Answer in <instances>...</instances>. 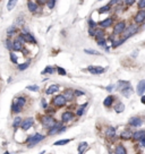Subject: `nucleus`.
I'll return each mask as SVG.
<instances>
[{"mask_svg":"<svg viewBox=\"0 0 145 154\" xmlns=\"http://www.w3.org/2000/svg\"><path fill=\"white\" fill-rule=\"evenodd\" d=\"M86 107H87V102L84 103L83 105H80L79 108H77V111H76V115L77 116H83L84 115V112H85V109H86Z\"/></svg>","mask_w":145,"mask_h":154,"instance_id":"obj_34","label":"nucleus"},{"mask_svg":"<svg viewBox=\"0 0 145 154\" xmlns=\"http://www.w3.org/2000/svg\"><path fill=\"white\" fill-rule=\"evenodd\" d=\"M79 154H83V153H79Z\"/></svg>","mask_w":145,"mask_h":154,"instance_id":"obj_61","label":"nucleus"},{"mask_svg":"<svg viewBox=\"0 0 145 154\" xmlns=\"http://www.w3.org/2000/svg\"><path fill=\"white\" fill-rule=\"evenodd\" d=\"M106 136L109 138H112L116 136V128L115 127H108L106 130Z\"/></svg>","mask_w":145,"mask_h":154,"instance_id":"obj_25","label":"nucleus"},{"mask_svg":"<svg viewBox=\"0 0 145 154\" xmlns=\"http://www.w3.org/2000/svg\"><path fill=\"white\" fill-rule=\"evenodd\" d=\"M141 144H142L143 147H145V137H143V138L141 140Z\"/></svg>","mask_w":145,"mask_h":154,"instance_id":"obj_54","label":"nucleus"},{"mask_svg":"<svg viewBox=\"0 0 145 154\" xmlns=\"http://www.w3.org/2000/svg\"><path fill=\"white\" fill-rule=\"evenodd\" d=\"M52 105L53 107H57V108H61V107H65L67 104V101L66 99L64 98V95L63 94H58V95H56L54 98L52 99Z\"/></svg>","mask_w":145,"mask_h":154,"instance_id":"obj_7","label":"nucleus"},{"mask_svg":"<svg viewBox=\"0 0 145 154\" xmlns=\"http://www.w3.org/2000/svg\"><path fill=\"white\" fill-rule=\"evenodd\" d=\"M111 8H112V7H111L110 5H108V3H107V5L102 6V7H100V8L98 9V13L100 14V15H101V14H107V13H109V12L111 10Z\"/></svg>","mask_w":145,"mask_h":154,"instance_id":"obj_26","label":"nucleus"},{"mask_svg":"<svg viewBox=\"0 0 145 154\" xmlns=\"http://www.w3.org/2000/svg\"><path fill=\"white\" fill-rule=\"evenodd\" d=\"M64 98L66 99L67 102H71L74 99H75V95H74V91L71 89H67V90L64 91Z\"/></svg>","mask_w":145,"mask_h":154,"instance_id":"obj_16","label":"nucleus"},{"mask_svg":"<svg viewBox=\"0 0 145 154\" xmlns=\"http://www.w3.org/2000/svg\"><path fill=\"white\" fill-rule=\"evenodd\" d=\"M128 85H131V83H129V82H127V80H118V83H117L116 87H117L119 91H121L122 89H125L126 86H128Z\"/></svg>","mask_w":145,"mask_h":154,"instance_id":"obj_28","label":"nucleus"},{"mask_svg":"<svg viewBox=\"0 0 145 154\" xmlns=\"http://www.w3.org/2000/svg\"><path fill=\"white\" fill-rule=\"evenodd\" d=\"M113 23H115V17L111 16V17H107V18H104L103 21L99 22V23H98V26L101 27V28H104V30H106V28L111 27V26L113 25Z\"/></svg>","mask_w":145,"mask_h":154,"instance_id":"obj_8","label":"nucleus"},{"mask_svg":"<svg viewBox=\"0 0 145 154\" xmlns=\"http://www.w3.org/2000/svg\"><path fill=\"white\" fill-rule=\"evenodd\" d=\"M74 95L75 96H82V95H85V92H83L80 90H75L74 91Z\"/></svg>","mask_w":145,"mask_h":154,"instance_id":"obj_50","label":"nucleus"},{"mask_svg":"<svg viewBox=\"0 0 145 154\" xmlns=\"http://www.w3.org/2000/svg\"><path fill=\"white\" fill-rule=\"evenodd\" d=\"M106 30L104 28H101V27H96L95 28V34H94V38L96 40H100V38H106Z\"/></svg>","mask_w":145,"mask_h":154,"instance_id":"obj_17","label":"nucleus"},{"mask_svg":"<svg viewBox=\"0 0 145 154\" xmlns=\"http://www.w3.org/2000/svg\"><path fill=\"white\" fill-rule=\"evenodd\" d=\"M10 61L15 65H18V57L13 51H10Z\"/></svg>","mask_w":145,"mask_h":154,"instance_id":"obj_41","label":"nucleus"},{"mask_svg":"<svg viewBox=\"0 0 145 154\" xmlns=\"http://www.w3.org/2000/svg\"><path fill=\"white\" fill-rule=\"evenodd\" d=\"M104 49H106V51H107V52L110 51V47H108V45H107V47H106V48H104Z\"/></svg>","mask_w":145,"mask_h":154,"instance_id":"obj_57","label":"nucleus"},{"mask_svg":"<svg viewBox=\"0 0 145 154\" xmlns=\"http://www.w3.org/2000/svg\"><path fill=\"white\" fill-rule=\"evenodd\" d=\"M133 23L137 25H142L145 23V9H138L133 17Z\"/></svg>","mask_w":145,"mask_h":154,"instance_id":"obj_5","label":"nucleus"},{"mask_svg":"<svg viewBox=\"0 0 145 154\" xmlns=\"http://www.w3.org/2000/svg\"><path fill=\"white\" fill-rule=\"evenodd\" d=\"M26 89L28 91H32V92H38L40 90V87L38 85H28Z\"/></svg>","mask_w":145,"mask_h":154,"instance_id":"obj_47","label":"nucleus"},{"mask_svg":"<svg viewBox=\"0 0 145 154\" xmlns=\"http://www.w3.org/2000/svg\"><path fill=\"white\" fill-rule=\"evenodd\" d=\"M27 9L32 14H38L42 10V7L39 6L36 0H27Z\"/></svg>","mask_w":145,"mask_h":154,"instance_id":"obj_6","label":"nucleus"},{"mask_svg":"<svg viewBox=\"0 0 145 154\" xmlns=\"http://www.w3.org/2000/svg\"><path fill=\"white\" fill-rule=\"evenodd\" d=\"M12 44H13V40H12V38H7L5 40V45H6V48H7L9 51H12Z\"/></svg>","mask_w":145,"mask_h":154,"instance_id":"obj_37","label":"nucleus"},{"mask_svg":"<svg viewBox=\"0 0 145 154\" xmlns=\"http://www.w3.org/2000/svg\"><path fill=\"white\" fill-rule=\"evenodd\" d=\"M56 70H57V73H58L59 75H61V76H66L67 75V72L63 68V67H59V66H58V67L56 68Z\"/></svg>","mask_w":145,"mask_h":154,"instance_id":"obj_43","label":"nucleus"},{"mask_svg":"<svg viewBox=\"0 0 145 154\" xmlns=\"http://www.w3.org/2000/svg\"><path fill=\"white\" fill-rule=\"evenodd\" d=\"M17 1H18V0H8L7 9H8V10H13L14 8H15V6L17 5Z\"/></svg>","mask_w":145,"mask_h":154,"instance_id":"obj_35","label":"nucleus"},{"mask_svg":"<svg viewBox=\"0 0 145 154\" xmlns=\"http://www.w3.org/2000/svg\"><path fill=\"white\" fill-rule=\"evenodd\" d=\"M24 43H22L19 40L15 38L13 40V44H12V51H23L24 49Z\"/></svg>","mask_w":145,"mask_h":154,"instance_id":"obj_13","label":"nucleus"},{"mask_svg":"<svg viewBox=\"0 0 145 154\" xmlns=\"http://www.w3.org/2000/svg\"><path fill=\"white\" fill-rule=\"evenodd\" d=\"M107 38H100V40H96V43H98V45L99 47H101V48H106L107 45Z\"/></svg>","mask_w":145,"mask_h":154,"instance_id":"obj_39","label":"nucleus"},{"mask_svg":"<svg viewBox=\"0 0 145 154\" xmlns=\"http://www.w3.org/2000/svg\"><path fill=\"white\" fill-rule=\"evenodd\" d=\"M3 154H10V153H9V152H5Z\"/></svg>","mask_w":145,"mask_h":154,"instance_id":"obj_58","label":"nucleus"},{"mask_svg":"<svg viewBox=\"0 0 145 154\" xmlns=\"http://www.w3.org/2000/svg\"><path fill=\"white\" fill-rule=\"evenodd\" d=\"M120 92H121V94H122L125 98H129L133 93H134V90H133L132 85H128V86H126L125 89H122Z\"/></svg>","mask_w":145,"mask_h":154,"instance_id":"obj_22","label":"nucleus"},{"mask_svg":"<svg viewBox=\"0 0 145 154\" xmlns=\"http://www.w3.org/2000/svg\"><path fill=\"white\" fill-rule=\"evenodd\" d=\"M137 8L138 9H145V0H138L137 1Z\"/></svg>","mask_w":145,"mask_h":154,"instance_id":"obj_48","label":"nucleus"},{"mask_svg":"<svg viewBox=\"0 0 145 154\" xmlns=\"http://www.w3.org/2000/svg\"><path fill=\"white\" fill-rule=\"evenodd\" d=\"M113 102H115V96L113 95H108L104 99V101H103V105L106 108H110L113 104Z\"/></svg>","mask_w":145,"mask_h":154,"instance_id":"obj_23","label":"nucleus"},{"mask_svg":"<svg viewBox=\"0 0 145 154\" xmlns=\"http://www.w3.org/2000/svg\"><path fill=\"white\" fill-rule=\"evenodd\" d=\"M122 3L125 7H132L136 3V0H122Z\"/></svg>","mask_w":145,"mask_h":154,"instance_id":"obj_40","label":"nucleus"},{"mask_svg":"<svg viewBox=\"0 0 145 154\" xmlns=\"http://www.w3.org/2000/svg\"><path fill=\"white\" fill-rule=\"evenodd\" d=\"M84 51H85V53H87V54H93V56H99L100 54V52L96 51V50H93V49H85Z\"/></svg>","mask_w":145,"mask_h":154,"instance_id":"obj_45","label":"nucleus"},{"mask_svg":"<svg viewBox=\"0 0 145 154\" xmlns=\"http://www.w3.org/2000/svg\"><path fill=\"white\" fill-rule=\"evenodd\" d=\"M126 26H127V23L126 21L121 19V21H118L115 25H113V30H112V34L116 35V36H121L126 30Z\"/></svg>","mask_w":145,"mask_h":154,"instance_id":"obj_2","label":"nucleus"},{"mask_svg":"<svg viewBox=\"0 0 145 154\" xmlns=\"http://www.w3.org/2000/svg\"><path fill=\"white\" fill-rule=\"evenodd\" d=\"M22 111H23V108H21L19 105H17L16 103L13 102V104H12V112L17 115V113H21Z\"/></svg>","mask_w":145,"mask_h":154,"instance_id":"obj_31","label":"nucleus"},{"mask_svg":"<svg viewBox=\"0 0 145 154\" xmlns=\"http://www.w3.org/2000/svg\"><path fill=\"white\" fill-rule=\"evenodd\" d=\"M54 67H51V66H47L43 70H42V75H51V74H54Z\"/></svg>","mask_w":145,"mask_h":154,"instance_id":"obj_27","label":"nucleus"},{"mask_svg":"<svg viewBox=\"0 0 145 154\" xmlns=\"http://www.w3.org/2000/svg\"><path fill=\"white\" fill-rule=\"evenodd\" d=\"M138 31H140V25H137L135 23H129L128 25L126 26V30H125V32H124V34L121 36L125 38L126 40H128L131 36L135 35Z\"/></svg>","mask_w":145,"mask_h":154,"instance_id":"obj_1","label":"nucleus"},{"mask_svg":"<svg viewBox=\"0 0 145 154\" xmlns=\"http://www.w3.org/2000/svg\"><path fill=\"white\" fill-rule=\"evenodd\" d=\"M95 28H96V27H94V28H89V35H90L91 38H94V34H95Z\"/></svg>","mask_w":145,"mask_h":154,"instance_id":"obj_51","label":"nucleus"},{"mask_svg":"<svg viewBox=\"0 0 145 154\" xmlns=\"http://www.w3.org/2000/svg\"><path fill=\"white\" fill-rule=\"evenodd\" d=\"M21 124H22V118L21 117H15L13 121V127L14 129H17L18 127H21Z\"/></svg>","mask_w":145,"mask_h":154,"instance_id":"obj_32","label":"nucleus"},{"mask_svg":"<svg viewBox=\"0 0 145 154\" xmlns=\"http://www.w3.org/2000/svg\"><path fill=\"white\" fill-rule=\"evenodd\" d=\"M115 110H116L117 113H121V112L125 110V104L122 102H118V104H117L116 108H115Z\"/></svg>","mask_w":145,"mask_h":154,"instance_id":"obj_36","label":"nucleus"},{"mask_svg":"<svg viewBox=\"0 0 145 154\" xmlns=\"http://www.w3.org/2000/svg\"><path fill=\"white\" fill-rule=\"evenodd\" d=\"M115 87H116L115 85H109V86H107L106 87V90L108 91V92H112V90H113Z\"/></svg>","mask_w":145,"mask_h":154,"instance_id":"obj_53","label":"nucleus"},{"mask_svg":"<svg viewBox=\"0 0 145 154\" xmlns=\"http://www.w3.org/2000/svg\"><path fill=\"white\" fill-rule=\"evenodd\" d=\"M98 1H102V0H98Z\"/></svg>","mask_w":145,"mask_h":154,"instance_id":"obj_59","label":"nucleus"},{"mask_svg":"<svg viewBox=\"0 0 145 154\" xmlns=\"http://www.w3.org/2000/svg\"><path fill=\"white\" fill-rule=\"evenodd\" d=\"M30 64H31V60H27V61L23 63V64H18V65H17V68H18V70L23 72V70H25V69H27V68L30 67Z\"/></svg>","mask_w":145,"mask_h":154,"instance_id":"obj_30","label":"nucleus"},{"mask_svg":"<svg viewBox=\"0 0 145 154\" xmlns=\"http://www.w3.org/2000/svg\"><path fill=\"white\" fill-rule=\"evenodd\" d=\"M127 40L125 38H122V36H117V38H115L112 42H111V48H113V49H116V48H118L120 47L121 44H124L125 42H126Z\"/></svg>","mask_w":145,"mask_h":154,"instance_id":"obj_14","label":"nucleus"},{"mask_svg":"<svg viewBox=\"0 0 145 154\" xmlns=\"http://www.w3.org/2000/svg\"><path fill=\"white\" fill-rule=\"evenodd\" d=\"M121 1H122V0H110V1L108 2V5H110L111 7H112V6H117L119 3H121Z\"/></svg>","mask_w":145,"mask_h":154,"instance_id":"obj_49","label":"nucleus"},{"mask_svg":"<svg viewBox=\"0 0 145 154\" xmlns=\"http://www.w3.org/2000/svg\"><path fill=\"white\" fill-rule=\"evenodd\" d=\"M87 70L92 75H101V74H103L106 72V68H103L101 66H93V65H91V66L87 67Z\"/></svg>","mask_w":145,"mask_h":154,"instance_id":"obj_9","label":"nucleus"},{"mask_svg":"<svg viewBox=\"0 0 145 154\" xmlns=\"http://www.w3.org/2000/svg\"><path fill=\"white\" fill-rule=\"evenodd\" d=\"M40 121H41L42 126H43L45 129H50L53 125L57 122V121H56V119L53 118L52 116H50V115L42 116V117H41V119H40Z\"/></svg>","mask_w":145,"mask_h":154,"instance_id":"obj_3","label":"nucleus"},{"mask_svg":"<svg viewBox=\"0 0 145 154\" xmlns=\"http://www.w3.org/2000/svg\"><path fill=\"white\" fill-rule=\"evenodd\" d=\"M120 137H121L122 140H129V138H132L133 137V133L131 130H124V131L121 133Z\"/></svg>","mask_w":145,"mask_h":154,"instance_id":"obj_29","label":"nucleus"},{"mask_svg":"<svg viewBox=\"0 0 145 154\" xmlns=\"http://www.w3.org/2000/svg\"><path fill=\"white\" fill-rule=\"evenodd\" d=\"M116 154H127V151H126L125 146L121 145V144H118L117 147H116Z\"/></svg>","mask_w":145,"mask_h":154,"instance_id":"obj_33","label":"nucleus"},{"mask_svg":"<svg viewBox=\"0 0 145 154\" xmlns=\"http://www.w3.org/2000/svg\"><path fill=\"white\" fill-rule=\"evenodd\" d=\"M34 125V118L32 117H28L26 119L22 120V124H21V128L23 130H28L32 126Z\"/></svg>","mask_w":145,"mask_h":154,"instance_id":"obj_10","label":"nucleus"},{"mask_svg":"<svg viewBox=\"0 0 145 154\" xmlns=\"http://www.w3.org/2000/svg\"><path fill=\"white\" fill-rule=\"evenodd\" d=\"M17 32H18V28H17V26L16 25H12L9 26L8 28H7V36L8 38H13L14 35H16L17 34Z\"/></svg>","mask_w":145,"mask_h":154,"instance_id":"obj_20","label":"nucleus"},{"mask_svg":"<svg viewBox=\"0 0 145 154\" xmlns=\"http://www.w3.org/2000/svg\"><path fill=\"white\" fill-rule=\"evenodd\" d=\"M44 138H45V136L42 135V134H39V133L34 134L33 136H28V138L26 140L27 146H28V147H33V146L36 145L38 143H40L41 141H43Z\"/></svg>","mask_w":145,"mask_h":154,"instance_id":"obj_4","label":"nucleus"},{"mask_svg":"<svg viewBox=\"0 0 145 154\" xmlns=\"http://www.w3.org/2000/svg\"><path fill=\"white\" fill-rule=\"evenodd\" d=\"M136 91H137V94L138 95H144L145 94V79H142L138 84H137V87H136Z\"/></svg>","mask_w":145,"mask_h":154,"instance_id":"obj_18","label":"nucleus"},{"mask_svg":"<svg viewBox=\"0 0 145 154\" xmlns=\"http://www.w3.org/2000/svg\"><path fill=\"white\" fill-rule=\"evenodd\" d=\"M75 117V113L71 112V111H65L63 115H61V121L63 122H68V121H71Z\"/></svg>","mask_w":145,"mask_h":154,"instance_id":"obj_15","label":"nucleus"},{"mask_svg":"<svg viewBox=\"0 0 145 154\" xmlns=\"http://www.w3.org/2000/svg\"><path fill=\"white\" fill-rule=\"evenodd\" d=\"M141 102L145 104V95H142V99H141Z\"/></svg>","mask_w":145,"mask_h":154,"instance_id":"obj_56","label":"nucleus"},{"mask_svg":"<svg viewBox=\"0 0 145 154\" xmlns=\"http://www.w3.org/2000/svg\"><path fill=\"white\" fill-rule=\"evenodd\" d=\"M56 2H57V0H45V5H47V7L49 9H53L54 8Z\"/></svg>","mask_w":145,"mask_h":154,"instance_id":"obj_38","label":"nucleus"},{"mask_svg":"<svg viewBox=\"0 0 145 154\" xmlns=\"http://www.w3.org/2000/svg\"><path fill=\"white\" fill-rule=\"evenodd\" d=\"M128 125L132 126V127H141L143 125V120L140 118V117H132L129 120H128Z\"/></svg>","mask_w":145,"mask_h":154,"instance_id":"obj_11","label":"nucleus"},{"mask_svg":"<svg viewBox=\"0 0 145 154\" xmlns=\"http://www.w3.org/2000/svg\"><path fill=\"white\" fill-rule=\"evenodd\" d=\"M61 127H63V121H60V122H56L51 128L48 129V130H49L48 134H49V135H56V134H59Z\"/></svg>","mask_w":145,"mask_h":154,"instance_id":"obj_12","label":"nucleus"},{"mask_svg":"<svg viewBox=\"0 0 145 154\" xmlns=\"http://www.w3.org/2000/svg\"><path fill=\"white\" fill-rule=\"evenodd\" d=\"M87 24H89V28H94V27H98V23L94 22L92 18H89L87 21Z\"/></svg>","mask_w":145,"mask_h":154,"instance_id":"obj_44","label":"nucleus"},{"mask_svg":"<svg viewBox=\"0 0 145 154\" xmlns=\"http://www.w3.org/2000/svg\"><path fill=\"white\" fill-rule=\"evenodd\" d=\"M57 92H59V85H58V84H52V85H50V86L47 89L45 94L51 95V94H54V93H57Z\"/></svg>","mask_w":145,"mask_h":154,"instance_id":"obj_21","label":"nucleus"},{"mask_svg":"<svg viewBox=\"0 0 145 154\" xmlns=\"http://www.w3.org/2000/svg\"><path fill=\"white\" fill-rule=\"evenodd\" d=\"M71 141V140H60V141L56 142L54 143V146H60V145H66V144H68L69 142Z\"/></svg>","mask_w":145,"mask_h":154,"instance_id":"obj_42","label":"nucleus"},{"mask_svg":"<svg viewBox=\"0 0 145 154\" xmlns=\"http://www.w3.org/2000/svg\"><path fill=\"white\" fill-rule=\"evenodd\" d=\"M86 147H87V143H86V142H83V143H80V144L78 145L79 153H83V151H84Z\"/></svg>","mask_w":145,"mask_h":154,"instance_id":"obj_46","label":"nucleus"},{"mask_svg":"<svg viewBox=\"0 0 145 154\" xmlns=\"http://www.w3.org/2000/svg\"><path fill=\"white\" fill-rule=\"evenodd\" d=\"M41 105H42V108H43V109H47V108H48V103H47V100H44V99H43V100L41 101Z\"/></svg>","mask_w":145,"mask_h":154,"instance_id":"obj_52","label":"nucleus"},{"mask_svg":"<svg viewBox=\"0 0 145 154\" xmlns=\"http://www.w3.org/2000/svg\"><path fill=\"white\" fill-rule=\"evenodd\" d=\"M13 102L16 103L17 105H19L21 108H24L27 101H26V98H25V96H17V98H15V99H14Z\"/></svg>","mask_w":145,"mask_h":154,"instance_id":"obj_19","label":"nucleus"},{"mask_svg":"<svg viewBox=\"0 0 145 154\" xmlns=\"http://www.w3.org/2000/svg\"><path fill=\"white\" fill-rule=\"evenodd\" d=\"M137 54H138V51H134L133 52V54H132V57L133 58H136V57H137Z\"/></svg>","mask_w":145,"mask_h":154,"instance_id":"obj_55","label":"nucleus"},{"mask_svg":"<svg viewBox=\"0 0 145 154\" xmlns=\"http://www.w3.org/2000/svg\"><path fill=\"white\" fill-rule=\"evenodd\" d=\"M41 154H43V152H42V153H41Z\"/></svg>","mask_w":145,"mask_h":154,"instance_id":"obj_60","label":"nucleus"},{"mask_svg":"<svg viewBox=\"0 0 145 154\" xmlns=\"http://www.w3.org/2000/svg\"><path fill=\"white\" fill-rule=\"evenodd\" d=\"M143 137H145V130H137L133 134V138L135 141H141Z\"/></svg>","mask_w":145,"mask_h":154,"instance_id":"obj_24","label":"nucleus"}]
</instances>
